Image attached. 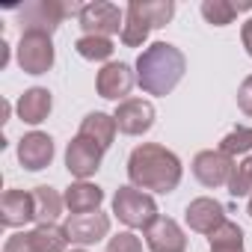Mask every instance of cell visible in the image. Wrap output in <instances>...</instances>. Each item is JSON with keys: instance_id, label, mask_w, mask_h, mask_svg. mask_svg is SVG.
<instances>
[{"instance_id": "cell-1", "label": "cell", "mask_w": 252, "mask_h": 252, "mask_svg": "<svg viewBox=\"0 0 252 252\" xmlns=\"http://www.w3.org/2000/svg\"><path fill=\"white\" fill-rule=\"evenodd\" d=\"M181 175L184 169H181L178 155L158 143H143L128 158V178L137 190L172 193L181 184Z\"/></svg>"}, {"instance_id": "cell-2", "label": "cell", "mask_w": 252, "mask_h": 252, "mask_svg": "<svg viewBox=\"0 0 252 252\" xmlns=\"http://www.w3.org/2000/svg\"><path fill=\"white\" fill-rule=\"evenodd\" d=\"M187 71L184 54L169 42H155L137 57V83L149 95H169Z\"/></svg>"}, {"instance_id": "cell-3", "label": "cell", "mask_w": 252, "mask_h": 252, "mask_svg": "<svg viewBox=\"0 0 252 252\" xmlns=\"http://www.w3.org/2000/svg\"><path fill=\"white\" fill-rule=\"evenodd\" d=\"M80 12L83 3H77V0H33V3H24L18 9V21H21V33L54 36L68 15L80 18Z\"/></svg>"}, {"instance_id": "cell-4", "label": "cell", "mask_w": 252, "mask_h": 252, "mask_svg": "<svg viewBox=\"0 0 252 252\" xmlns=\"http://www.w3.org/2000/svg\"><path fill=\"white\" fill-rule=\"evenodd\" d=\"M113 214L119 217V222H125L128 228H143V231L160 217L158 214V202L149 193L137 190L134 184H125V187L116 190V196H113Z\"/></svg>"}, {"instance_id": "cell-5", "label": "cell", "mask_w": 252, "mask_h": 252, "mask_svg": "<svg viewBox=\"0 0 252 252\" xmlns=\"http://www.w3.org/2000/svg\"><path fill=\"white\" fill-rule=\"evenodd\" d=\"M15 54H18V65L24 68V74H48L57 60L51 36H42V33H21Z\"/></svg>"}, {"instance_id": "cell-6", "label": "cell", "mask_w": 252, "mask_h": 252, "mask_svg": "<svg viewBox=\"0 0 252 252\" xmlns=\"http://www.w3.org/2000/svg\"><path fill=\"white\" fill-rule=\"evenodd\" d=\"M80 27H83V36H116L122 33L125 27V12L107 0H95V3H86L83 12H80Z\"/></svg>"}, {"instance_id": "cell-7", "label": "cell", "mask_w": 252, "mask_h": 252, "mask_svg": "<svg viewBox=\"0 0 252 252\" xmlns=\"http://www.w3.org/2000/svg\"><path fill=\"white\" fill-rule=\"evenodd\" d=\"M234 158H228V155H222L220 149L214 152V149H208V152H199L196 158H193V175H196V181L202 184V187H211V190H217V187H228V181H231V175H234Z\"/></svg>"}, {"instance_id": "cell-8", "label": "cell", "mask_w": 252, "mask_h": 252, "mask_svg": "<svg viewBox=\"0 0 252 252\" xmlns=\"http://www.w3.org/2000/svg\"><path fill=\"white\" fill-rule=\"evenodd\" d=\"M116 128L122 134H128V137H143L152 131V125H155V104L146 101V98H128V101H122L116 104Z\"/></svg>"}, {"instance_id": "cell-9", "label": "cell", "mask_w": 252, "mask_h": 252, "mask_svg": "<svg viewBox=\"0 0 252 252\" xmlns=\"http://www.w3.org/2000/svg\"><path fill=\"white\" fill-rule=\"evenodd\" d=\"M134 83H137V71H131L128 63H107L98 71L95 89L101 98L122 104V101H128V92L134 89Z\"/></svg>"}, {"instance_id": "cell-10", "label": "cell", "mask_w": 252, "mask_h": 252, "mask_svg": "<svg viewBox=\"0 0 252 252\" xmlns=\"http://www.w3.org/2000/svg\"><path fill=\"white\" fill-rule=\"evenodd\" d=\"M101 158H104V149H98L95 143H89L83 137H74L65 149V169L77 181H86L89 175H95L101 169Z\"/></svg>"}, {"instance_id": "cell-11", "label": "cell", "mask_w": 252, "mask_h": 252, "mask_svg": "<svg viewBox=\"0 0 252 252\" xmlns=\"http://www.w3.org/2000/svg\"><path fill=\"white\" fill-rule=\"evenodd\" d=\"M65 231H68V240H71V243H77V246H89V243H98L101 237H107V231H110V217L101 214V211L68 214V220H65Z\"/></svg>"}, {"instance_id": "cell-12", "label": "cell", "mask_w": 252, "mask_h": 252, "mask_svg": "<svg viewBox=\"0 0 252 252\" xmlns=\"http://www.w3.org/2000/svg\"><path fill=\"white\" fill-rule=\"evenodd\" d=\"M184 220H187V225H190L193 231H199V234H208V237H211V234L225 222V208H222L217 199L199 196V199H193V202L187 205Z\"/></svg>"}, {"instance_id": "cell-13", "label": "cell", "mask_w": 252, "mask_h": 252, "mask_svg": "<svg viewBox=\"0 0 252 252\" xmlns=\"http://www.w3.org/2000/svg\"><path fill=\"white\" fill-rule=\"evenodd\" d=\"M146 243L152 252H187V234L169 217H158L146 228Z\"/></svg>"}, {"instance_id": "cell-14", "label": "cell", "mask_w": 252, "mask_h": 252, "mask_svg": "<svg viewBox=\"0 0 252 252\" xmlns=\"http://www.w3.org/2000/svg\"><path fill=\"white\" fill-rule=\"evenodd\" d=\"M18 160L30 172H39V169L51 166V160H54V140L48 134H42V131L24 134L21 143H18Z\"/></svg>"}, {"instance_id": "cell-15", "label": "cell", "mask_w": 252, "mask_h": 252, "mask_svg": "<svg viewBox=\"0 0 252 252\" xmlns=\"http://www.w3.org/2000/svg\"><path fill=\"white\" fill-rule=\"evenodd\" d=\"M0 220H3L6 228H21L30 220H36L33 211V193L24 190H6L3 199H0Z\"/></svg>"}, {"instance_id": "cell-16", "label": "cell", "mask_w": 252, "mask_h": 252, "mask_svg": "<svg viewBox=\"0 0 252 252\" xmlns=\"http://www.w3.org/2000/svg\"><path fill=\"white\" fill-rule=\"evenodd\" d=\"M116 119L113 116H107V113H89L83 122H80V131H77V137H83V140H89V143H95L98 149H110L113 146V140H116Z\"/></svg>"}, {"instance_id": "cell-17", "label": "cell", "mask_w": 252, "mask_h": 252, "mask_svg": "<svg viewBox=\"0 0 252 252\" xmlns=\"http://www.w3.org/2000/svg\"><path fill=\"white\" fill-rule=\"evenodd\" d=\"M18 119L21 122H27V125H42L45 119H48V113H51V107H54V98H51V92L45 89V86H33V89H27L21 98H18Z\"/></svg>"}, {"instance_id": "cell-18", "label": "cell", "mask_w": 252, "mask_h": 252, "mask_svg": "<svg viewBox=\"0 0 252 252\" xmlns=\"http://www.w3.org/2000/svg\"><path fill=\"white\" fill-rule=\"evenodd\" d=\"M65 208L71 214H89V211H98L101 202H104V190L98 184H89V181H74L68 190H65Z\"/></svg>"}, {"instance_id": "cell-19", "label": "cell", "mask_w": 252, "mask_h": 252, "mask_svg": "<svg viewBox=\"0 0 252 252\" xmlns=\"http://www.w3.org/2000/svg\"><path fill=\"white\" fill-rule=\"evenodd\" d=\"M63 208H65V199H63V196H60L54 187L42 184V187H36V190H33V211H36V225H54V222L60 220Z\"/></svg>"}, {"instance_id": "cell-20", "label": "cell", "mask_w": 252, "mask_h": 252, "mask_svg": "<svg viewBox=\"0 0 252 252\" xmlns=\"http://www.w3.org/2000/svg\"><path fill=\"white\" fill-rule=\"evenodd\" d=\"M131 6L146 18V24L152 30L166 27L172 21V15H175V3H172V0H131Z\"/></svg>"}, {"instance_id": "cell-21", "label": "cell", "mask_w": 252, "mask_h": 252, "mask_svg": "<svg viewBox=\"0 0 252 252\" xmlns=\"http://www.w3.org/2000/svg\"><path fill=\"white\" fill-rule=\"evenodd\" d=\"M30 237H33V246L39 252H65V246L71 243L65 225H57V222L54 225H36L30 231Z\"/></svg>"}, {"instance_id": "cell-22", "label": "cell", "mask_w": 252, "mask_h": 252, "mask_svg": "<svg viewBox=\"0 0 252 252\" xmlns=\"http://www.w3.org/2000/svg\"><path fill=\"white\" fill-rule=\"evenodd\" d=\"M149 33H152V27L146 24V18L128 3V9H125V27H122V33H119L122 45H125V48H140V45L149 39Z\"/></svg>"}, {"instance_id": "cell-23", "label": "cell", "mask_w": 252, "mask_h": 252, "mask_svg": "<svg viewBox=\"0 0 252 252\" xmlns=\"http://www.w3.org/2000/svg\"><path fill=\"white\" fill-rule=\"evenodd\" d=\"M74 51L83 57V60H89V63H104V60H110L113 57V42L110 39H104V36H80L77 42H74Z\"/></svg>"}, {"instance_id": "cell-24", "label": "cell", "mask_w": 252, "mask_h": 252, "mask_svg": "<svg viewBox=\"0 0 252 252\" xmlns=\"http://www.w3.org/2000/svg\"><path fill=\"white\" fill-rule=\"evenodd\" d=\"M220 152L228 155V158L249 155V152H252V128H246V125H237L234 131H228V134L220 140Z\"/></svg>"}, {"instance_id": "cell-25", "label": "cell", "mask_w": 252, "mask_h": 252, "mask_svg": "<svg viewBox=\"0 0 252 252\" xmlns=\"http://www.w3.org/2000/svg\"><path fill=\"white\" fill-rule=\"evenodd\" d=\"M202 18L214 27H225L237 18V6L231 0H205L202 3Z\"/></svg>"}, {"instance_id": "cell-26", "label": "cell", "mask_w": 252, "mask_h": 252, "mask_svg": "<svg viewBox=\"0 0 252 252\" xmlns=\"http://www.w3.org/2000/svg\"><path fill=\"white\" fill-rule=\"evenodd\" d=\"M208 240H211V249H243V228L225 220Z\"/></svg>"}, {"instance_id": "cell-27", "label": "cell", "mask_w": 252, "mask_h": 252, "mask_svg": "<svg viewBox=\"0 0 252 252\" xmlns=\"http://www.w3.org/2000/svg\"><path fill=\"white\" fill-rule=\"evenodd\" d=\"M228 193L234 199L240 196H252V155H246L237 166H234V175L228 181Z\"/></svg>"}, {"instance_id": "cell-28", "label": "cell", "mask_w": 252, "mask_h": 252, "mask_svg": "<svg viewBox=\"0 0 252 252\" xmlns=\"http://www.w3.org/2000/svg\"><path fill=\"white\" fill-rule=\"evenodd\" d=\"M107 252H143V240L134 231H119L116 237H110Z\"/></svg>"}, {"instance_id": "cell-29", "label": "cell", "mask_w": 252, "mask_h": 252, "mask_svg": "<svg viewBox=\"0 0 252 252\" xmlns=\"http://www.w3.org/2000/svg\"><path fill=\"white\" fill-rule=\"evenodd\" d=\"M3 252H39V249L33 246V237H30V231H18V234H12V237L6 240Z\"/></svg>"}, {"instance_id": "cell-30", "label": "cell", "mask_w": 252, "mask_h": 252, "mask_svg": "<svg viewBox=\"0 0 252 252\" xmlns=\"http://www.w3.org/2000/svg\"><path fill=\"white\" fill-rule=\"evenodd\" d=\"M237 107H240L246 116H252V74L243 77V83L237 86Z\"/></svg>"}, {"instance_id": "cell-31", "label": "cell", "mask_w": 252, "mask_h": 252, "mask_svg": "<svg viewBox=\"0 0 252 252\" xmlns=\"http://www.w3.org/2000/svg\"><path fill=\"white\" fill-rule=\"evenodd\" d=\"M240 39H243V48H246V54L252 57V18L243 24V30H240Z\"/></svg>"}, {"instance_id": "cell-32", "label": "cell", "mask_w": 252, "mask_h": 252, "mask_svg": "<svg viewBox=\"0 0 252 252\" xmlns=\"http://www.w3.org/2000/svg\"><path fill=\"white\" fill-rule=\"evenodd\" d=\"M6 63H9V45L0 42V68H6Z\"/></svg>"}, {"instance_id": "cell-33", "label": "cell", "mask_w": 252, "mask_h": 252, "mask_svg": "<svg viewBox=\"0 0 252 252\" xmlns=\"http://www.w3.org/2000/svg\"><path fill=\"white\" fill-rule=\"evenodd\" d=\"M211 252H243V249H211Z\"/></svg>"}, {"instance_id": "cell-34", "label": "cell", "mask_w": 252, "mask_h": 252, "mask_svg": "<svg viewBox=\"0 0 252 252\" xmlns=\"http://www.w3.org/2000/svg\"><path fill=\"white\" fill-rule=\"evenodd\" d=\"M249 217H252V196H249Z\"/></svg>"}, {"instance_id": "cell-35", "label": "cell", "mask_w": 252, "mask_h": 252, "mask_svg": "<svg viewBox=\"0 0 252 252\" xmlns=\"http://www.w3.org/2000/svg\"><path fill=\"white\" fill-rule=\"evenodd\" d=\"M71 252H86V249H71Z\"/></svg>"}]
</instances>
